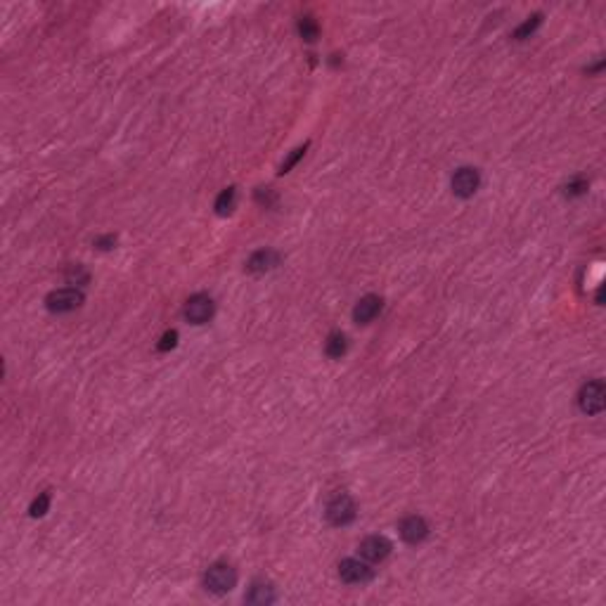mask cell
I'll return each instance as SVG.
<instances>
[{"label": "cell", "instance_id": "obj_1", "mask_svg": "<svg viewBox=\"0 0 606 606\" xmlns=\"http://www.w3.org/2000/svg\"><path fill=\"white\" fill-rule=\"evenodd\" d=\"M237 585V571L225 561H216L204 573V587L213 594H228Z\"/></svg>", "mask_w": 606, "mask_h": 606}, {"label": "cell", "instance_id": "obj_2", "mask_svg": "<svg viewBox=\"0 0 606 606\" xmlns=\"http://www.w3.org/2000/svg\"><path fill=\"white\" fill-rule=\"evenodd\" d=\"M325 517H327V521H329L332 526L341 528V526H348V523L356 521L358 507H356V502H353L351 495H346V493H339V495H334L329 502H327Z\"/></svg>", "mask_w": 606, "mask_h": 606}, {"label": "cell", "instance_id": "obj_3", "mask_svg": "<svg viewBox=\"0 0 606 606\" xmlns=\"http://www.w3.org/2000/svg\"><path fill=\"white\" fill-rule=\"evenodd\" d=\"M578 407L585 415H599L606 407V386L602 379H592V382L583 384L578 391Z\"/></svg>", "mask_w": 606, "mask_h": 606}, {"label": "cell", "instance_id": "obj_4", "mask_svg": "<svg viewBox=\"0 0 606 606\" xmlns=\"http://www.w3.org/2000/svg\"><path fill=\"white\" fill-rule=\"evenodd\" d=\"M81 303H83V292L76 287L55 289V292H50L45 299V305L50 313H72V310H76Z\"/></svg>", "mask_w": 606, "mask_h": 606}, {"label": "cell", "instance_id": "obj_5", "mask_svg": "<svg viewBox=\"0 0 606 606\" xmlns=\"http://www.w3.org/2000/svg\"><path fill=\"white\" fill-rule=\"evenodd\" d=\"M213 310H216V305H213V299L208 296V294H195V296L187 299L185 303V320L192 325H206L208 320L213 318Z\"/></svg>", "mask_w": 606, "mask_h": 606}, {"label": "cell", "instance_id": "obj_6", "mask_svg": "<svg viewBox=\"0 0 606 606\" xmlns=\"http://www.w3.org/2000/svg\"><path fill=\"white\" fill-rule=\"evenodd\" d=\"M453 192L455 197H459V199H469V197H474L476 192H479L481 187V173L479 169H471V166H462V169L455 171L453 175Z\"/></svg>", "mask_w": 606, "mask_h": 606}, {"label": "cell", "instance_id": "obj_7", "mask_svg": "<svg viewBox=\"0 0 606 606\" xmlns=\"http://www.w3.org/2000/svg\"><path fill=\"white\" fill-rule=\"evenodd\" d=\"M391 550H393V545H391V540L386 538V535H367V538L360 543V547H358L362 559L372 561V564L384 561L386 556L391 554Z\"/></svg>", "mask_w": 606, "mask_h": 606}, {"label": "cell", "instance_id": "obj_8", "mask_svg": "<svg viewBox=\"0 0 606 606\" xmlns=\"http://www.w3.org/2000/svg\"><path fill=\"white\" fill-rule=\"evenodd\" d=\"M339 578L348 585H362L374 578V568H369L360 559H344L339 564Z\"/></svg>", "mask_w": 606, "mask_h": 606}, {"label": "cell", "instance_id": "obj_9", "mask_svg": "<svg viewBox=\"0 0 606 606\" xmlns=\"http://www.w3.org/2000/svg\"><path fill=\"white\" fill-rule=\"evenodd\" d=\"M398 530H400V538H403L407 545H420V543H424V540L429 538V523H426V519L424 517H417V514H412V517H405L403 521H400Z\"/></svg>", "mask_w": 606, "mask_h": 606}, {"label": "cell", "instance_id": "obj_10", "mask_svg": "<svg viewBox=\"0 0 606 606\" xmlns=\"http://www.w3.org/2000/svg\"><path fill=\"white\" fill-rule=\"evenodd\" d=\"M382 308H384L382 296H377V294H367V296H362L360 301L356 303V308H353V320H356L358 325H369L379 313H382Z\"/></svg>", "mask_w": 606, "mask_h": 606}, {"label": "cell", "instance_id": "obj_11", "mask_svg": "<svg viewBox=\"0 0 606 606\" xmlns=\"http://www.w3.org/2000/svg\"><path fill=\"white\" fill-rule=\"evenodd\" d=\"M277 266H280V254H277L275 249H261V251H254V254L249 256V261H246V272H251V275H261V272H268Z\"/></svg>", "mask_w": 606, "mask_h": 606}, {"label": "cell", "instance_id": "obj_12", "mask_svg": "<svg viewBox=\"0 0 606 606\" xmlns=\"http://www.w3.org/2000/svg\"><path fill=\"white\" fill-rule=\"evenodd\" d=\"M244 599L249 604H259V606L272 604V602H275V587H272L270 583H266V581H254Z\"/></svg>", "mask_w": 606, "mask_h": 606}, {"label": "cell", "instance_id": "obj_13", "mask_svg": "<svg viewBox=\"0 0 606 606\" xmlns=\"http://www.w3.org/2000/svg\"><path fill=\"white\" fill-rule=\"evenodd\" d=\"M348 351V339L344 332H332L329 336H327V344H325V353L332 358V360H339V358H344Z\"/></svg>", "mask_w": 606, "mask_h": 606}, {"label": "cell", "instance_id": "obj_14", "mask_svg": "<svg viewBox=\"0 0 606 606\" xmlns=\"http://www.w3.org/2000/svg\"><path fill=\"white\" fill-rule=\"evenodd\" d=\"M235 202H237V187H225L221 195H218L213 208H216L218 216H228V213H232Z\"/></svg>", "mask_w": 606, "mask_h": 606}, {"label": "cell", "instance_id": "obj_15", "mask_svg": "<svg viewBox=\"0 0 606 606\" xmlns=\"http://www.w3.org/2000/svg\"><path fill=\"white\" fill-rule=\"evenodd\" d=\"M299 36H301L305 43H315L320 36V24L310 17V14H305V17L299 19Z\"/></svg>", "mask_w": 606, "mask_h": 606}, {"label": "cell", "instance_id": "obj_16", "mask_svg": "<svg viewBox=\"0 0 606 606\" xmlns=\"http://www.w3.org/2000/svg\"><path fill=\"white\" fill-rule=\"evenodd\" d=\"M543 24V14L540 12H535L533 17H528L523 21L521 26H519L517 31H514V39L517 41H526V39H530V36L535 34V31H538V26Z\"/></svg>", "mask_w": 606, "mask_h": 606}, {"label": "cell", "instance_id": "obj_17", "mask_svg": "<svg viewBox=\"0 0 606 606\" xmlns=\"http://www.w3.org/2000/svg\"><path fill=\"white\" fill-rule=\"evenodd\" d=\"M587 187H589V182H587V178H583V175H578V178H573V180H568L566 182V187H564V195L566 197H581V195H585L587 192Z\"/></svg>", "mask_w": 606, "mask_h": 606}, {"label": "cell", "instance_id": "obj_18", "mask_svg": "<svg viewBox=\"0 0 606 606\" xmlns=\"http://www.w3.org/2000/svg\"><path fill=\"white\" fill-rule=\"evenodd\" d=\"M67 282L69 284H78V287H85L90 282V275L83 266H72L67 270Z\"/></svg>", "mask_w": 606, "mask_h": 606}, {"label": "cell", "instance_id": "obj_19", "mask_svg": "<svg viewBox=\"0 0 606 606\" xmlns=\"http://www.w3.org/2000/svg\"><path fill=\"white\" fill-rule=\"evenodd\" d=\"M50 509V495L47 493H41L39 497L34 500V505H31V517H45V512Z\"/></svg>", "mask_w": 606, "mask_h": 606}, {"label": "cell", "instance_id": "obj_20", "mask_svg": "<svg viewBox=\"0 0 606 606\" xmlns=\"http://www.w3.org/2000/svg\"><path fill=\"white\" fill-rule=\"evenodd\" d=\"M305 149H308V142H305V144H301V147H296V149H294V152H292V154H289V159H287V162H284V164L280 166V175H284V173H289V171H292V169H294V166H296V164H299V159H301V157H303V154H305Z\"/></svg>", "mask_w": 606, "mask_h": 606}, {"label": "cell", "instance_id": "obj_21", "mask_svg": "<svg viewBox=\"0 0 606 606\" xmlns=\"http://www.w3.org/2000/svg\"><path fill=\"white\" fill-rule=\"evenodd\" d=\"M256 202L266 208H272L277 202V195L272 192V187H259V190H256Z\"/></svg>", "mask_w": 606, "mask_h": 606}, {"label": "cell", "instance_id": "obj_22", "mask_svg": "<svg viewBox=\"0 0 606 606\" xmlns=\"http://www.w3.org/2000/svg\"><path fill=\"white\" fill-rule=\"evenodd\" d=\"M175 344H178V332L171 329L162 336V344H159L157 348L159 351H171V348H175Z\"/></svg>", "mask_w": 606, "mask_h": 606}, {"label": "cell", "instance_id": "obj_23", "mask_svg": "<svg viewBox=\"0 0 606 606\" xmlns=\"http://www.w3.org/2000/svg\"><path fill=\"white\" fill-rule=\"evenodd\" d=\"M114 244H116L114 235H109V237H98V239H95V246H98V249H111Z\"/></svg>", "mask_w": 606, "mask_h": 606}]
</instances>
